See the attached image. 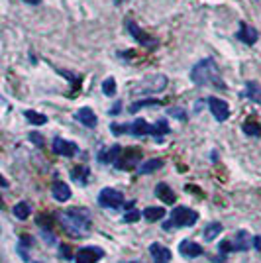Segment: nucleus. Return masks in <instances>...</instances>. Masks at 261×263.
<instances>
[{
  "mask_svg": "<svg viewBox=\"0 0 261 263\" xmlns=\"http://www.w3.org/2000/svg\"><path fill=\"white\" fill-rule=\"evenodd\" d=\"M159 104H163V102H161V100H157V98H146V100H136L134 104H130L128 112H130V114H136V112L141 110V108H148V106H159Z\"/></svg>",
  "mask_w": 261,
  "mask_h": 263,
  "instance_id": "obj_21",
  "label": "nucleus"
},
{
  "mask_svg": "<svg viewBox=\"0 0 261 263\" xmlns=\"http://www.w3.org/2000/svg\"><path fill=\"white\" fill-rule=\"evenodd\" d=\"M126 28H128V32L134 36V40H136L139 45H143V47H157V40L151 38L148 32H143L134 20H128V22H126Z\"/></svg>",
  "mask_w": 261,
  "mask_h": 263,
  "instance_id": "obj_7",
  "label": "nucleus"
},
{
  "mask_svg": "<svg viewBox=\"0 0 261 263\" xmlns=\"http://www.w3.org/2000/svg\"><path fill=\"white\" fill-rule=\"evenodd\" d=\"M150 255L153 263H171V249L165 248L163 244H159V242L150 246Z\"/></svg>",
  "mask_w": 261,
  "mask_h": 263,
  "instance_id": "obj_13",
  "label": "nucleus"
},
{
  "mask_svg": "<svg viewBox=\"0 0 261 263\" xmlns=\"http://www.w3.org/2000/svg\"><path fill=\"white\" fill-rule=\"evenodd\" d=\"M198 220V214L187 207H177L173 208L171 218L163 224V230H171V228H181V226H192L194 222Z\"/></svg>",
  "mask_w": 261,
  "mask_h": 263,
  "instance_id": "obj_3",
  "label": "nucleus"
},
{
  "mask_svg": "<svg viewBox=\"0 0 261 263\" xmlns=\"http://www.w3.org/2000/svg\"><path fill=\"white\" fill-rule=\"evenodd\" d=\"M61 255L63 257H71V251L67 249V246H61Z\"/></svg>",
  "mask_w": 261,
  "mask_h": 263,
  "instance_id": "obj_35",
  "label": "nucleus"
},
{
  "mask_svg": "<svg viewBox=\"0 0 261 263\" xmlns=\"http://www.w3.org/2000/svg\"><path fill=\"white\" fill-rule=\"evenodd\" d=\"M139 161H141V150H137V148H128V150H122L118 161H116L114 165L118 167V169L128 171V169H134V167L139 165Z\"/></svg>",
  "mask_w": 261,
  "mask_h": 263,
  "instance_id": "obj_5",
  "label": "nucleus"
},
{
  "mask_svg": "<svg viewBox=\"0 0 261 263\" xmlns=\"http://www.w3.org/2000/svg\"><path fill=\"white\" fill-rule=\"evenodd\" d=\"M232 242H230V240H226V242H222V244H220V251H222V253H226V251H232Z\"/></svg>",
  "mask_w": 261,
  "mask_h": 263,
  "instance_id": "obj_33",
  "label": "nucleus"
},
{
  "mask_svg": "<svg viewBox=\"0 0 261 263\" xmlns=\"http://www.w3.org/2000/svg\"><path fill=\"white\" fill-rule=\"evenodd\" d=\"M0 185H2V187H8V181L4 179V177H2V175H0Z\"/></svg>",
  "mask_w": 261,
  "mask_h": 263,
  "instance_id": "obj_38",
  "label": "nucleus"
},
{
  "mask_svg": "<svg viewBox=\"0 0 261 263\" xmlns=\"http://www.w3.org/2000/svg\"><path fill=\"white\" fill-rule=\"evenodd\" d=\"M128 263H141V261H128Z\"/></svg>",
  "mask_w": 261,
  "mask_h": 263,
  "instance_id": "obj_39",
  "label": "nucleus"
},
{
  "mask_svg": "<svg viewBox=\"0 0 261 263\" xmlns=\"http://www.w3.org/2000/svg\"><path fill=\"white\" fill-rule=\"evenodd\" d=\"M24 116H26L27 122H32V124H36V126H43L47 122V116H45V114H40V112H36V110H26Z\"/></svg>",
  "mask_w": 261,
  "mask_h": 263,
  "instance_id": "obj_25",
  "label": "nucleus"
},
{
  "mask_svg": "<svg viewBox=\"0 0 261 263\" xmlns=\"http://www.w3.org/2000/svg\"><path fill=\"white\" fill-rule=\"evenodd\" d=\"M75 118H77L82 126H86V128H95V126L98 124V118H96L95 110H93V108H89V106L79 108L77 114H75Z\"/></svg>",
  "mask_w": 261,
  "mask_h": 263,
  "instance_id": "obj_14",
  "label": "nucleus"
},
{
  "mask_svg": "<svg viewBox=\"0 0 261 263\" xmlns=\"http://www.w3.org/2000/svg\"><path fill=\"white\" fill-rule=\"evenodd\" d=\"M236 38H238L242 43H246V45H253V43L257 42L259 34H257V30L251 28L249 24H246V22H240V30H238Z\"/></svg>",
  "mask_w": 261,
  "mask_h": 263,
  "instance_id": "obj_12",
  "label": "nucleus"
},
{
  "mask_svg": "<svg viewBox=\"0 0 261 263\" xmlns=\"http://www.w3.org/2000/svg\"><path fill=\"white\" fill-rule=\"evenodd\" d=\"M163 167V159H150V161H143V163H139L137 165V173L139 175H148V173H153V171H157V169H161Z\"/></svg>",
  "mask_w": 261,
  "mask_h": 263,
  "instance_id": "obj_19",
  "label": "nucleus"
},
{
  "mask_svg": "<svg viewBox=\"0 0 261 263\" xmlns=\"http://www.w3.org/2000/svg\"><path fill=\"white\" fill-rule=\"evenodd\" d=\"M120 153H122L120 145H112L108 150H102V152L98 153V161L100 163H116L118 157H120Z\"/></svg>",
  "mask_w": 261,
  "mask_h": 263,
  "instance_id": "obj_18",
  "label": "nucleus"
},
{
  "mask_svg": "<svg viewBox=\"0 0 261 263\" xmlns=\"http://www.w3.org/2000/svg\"><path fill=\"white\" fill-rule=\"evenodd\" d=\"M26 4H32V6H36V4H40L41 0H24Z\"/></svg>",
  "mask_w": 261,
  "mask_h": 263,
  "instance_id": "obj_37",
  "label": "nucleus"
},
{
  "mask_svg": "<svg viewBox=\"0 0 261 263\" xmlns=\"http://www.w3.org/2000/svg\"><path fill=\"white\" fill-rule=\"evenodd\" d=\"M98 204L104 208H120L124 204V194L114 189H102L98 193Z\"/></svg>",
  "mask_w": 261,
  "mask_h": 263,
  "instance_id": "obj_6",
  "label": "nucleus"
},
{
  "mask_svg": "<svg viewBox=\"0 0 261 263\" xmlns=\"http://www.w3.org/2000/svg\"><path fill=\"white\" fill-rule=\"evenodd\" d=\"M220 232H222V224L220 222H212V224H208L205 230V238L208 242H212L214 238H218Z\"/></svg>",
  "mask_w": 261,
  "mask_h": 263,
  "instance_id": "obj_27",
  "label": "nucleus"
},
{
  "mask_svg": "<svg viewBox=\"0 0 261 263\" xmlns=\"http://www.w3.org/2000/svg\"><path fill=\"white\" fill-rule=\"evenodd\" d=\"M126 134H132V136H153V126H150L143 118H137L136 122L132 124H124Z\"/></svg>",
  "mask_w": 261,
  "mask_h": 263,
  "instance_id": "obj_10",
  "label": "nucleus"
},
{
  "mask_svg": "<svg viewBox=\"0 0 261 263\" xmlns=\"http://www.w3.org/2000/svg\"><path fill=\"white\" fill-rule=\"evenodd\" d=\"M155 196L159 200H163L165 204H175V200H177V194L173 193L171 187H167V183H159L155 187Z\"/></svg>",
  "mask_w": 261,
  "mask_h": 263,
  "instance_id": "obj_16",
  "label": "nucleus"
},
{
  "mask_svg": "<svg viewBox=\"0 0 261 263\" xmlns=\"http://www.w3.org/2000/svg\"><path fill=\"white\" fill-rule=\"evenodd\" d=\"M120 110H122V104H120V102H116V104H114V108L110 110V114L114 116V114H118V112H120Z\"/></svg>",
  "mask_w": 261,
  "mask_h": 263,
  "instance_id": "obj_34",
  "label": "nucleus"
},
{
  "mask_svg": "<svg viewBox=\"0 0 261 263\" xmlns=\"http://www.w3.org/2000/svg\"><path fill=\"white\" fill-rule=\"evenodd\" d=\"M141 216H143L148 222H157L165 216V210L161 207H150L141 212Z\"/></svg>",
  "mask_w": 261,
  "mask_h": 263,
  "instance_id": "obj_22",
  "label": "nucleus"
},
{
  "mask_svg": "<svg viewBox=\"0 0 261 263\" xmlns=\"http://www.w3.org/2000/svg\"><path fill=\"white\" fill-rule=\"evenodd\" d=\"M141 218V212H137V210H130L126 216H124V222H137Z\"/></svg>",
  "mask_w": 261,
  "mask_h": 263,
  "instance_id": "obj_30",
  "label": "nucleus"
},
{
  "mask_svg": "<svg viewBox=\"0 0 261 263\" xmlns=\"http://www.w3.org/2000/svg\"><path fill=\"white\" fill-rule=\"evenodd\" d=\"M171 130H169V124H167V120H157L155 124H153V136H165V134H169Z\"/></svg>",
  "mask_w": 261,
  "mask_h": 263,
  "instance_id": "obj_28",
  "label": "nucleus"
},
{
  "mask_svg": "<svg viewBox=\"0 0 261 263\" xmlns=\"http://www.w3.org/2000/svg\"><path fill=\"white\" fill-rule=\"evenodd\" d=\"M242 128L246 132V136H253V138H259L261 136V124H257L255 120H246Z\"/></svg>",
  "mask_w": 261,
  "mask_h": 263,
  "instance_id": "obj_24",
  "label": "nucleus"
},
{
  "mask_svg": "<svg viewBox=\"0 0 261 263\" xmlns=\"http://www.w3.org/2000/svg\"><path fill=\"white\" fill-rule=\"evenodd\" d=\"M30 139H32V141H34L38 148H41V145H43V138H41L40 134H36V132H32V134H30Z\"/></svg>",
  "mask_w": 261,
  "mask_h": 263,
  "instance_id": "obj_32",
  "label": "nucleus"
},
{
  "mask_svg": "<svg viewBox=\"0 0 261 263\" xmlns=\"http://www.w3.org/2000/svg\"><path fill=\"white\" fill-rule=\"evenodd\" d=\"M104 257V249L96 248V246H89V248H81L75 255L77 263H96Z\"/></svg>",
  "mask_w": 261,
  "mask_h": 263,
  "instance_id": "obj_8",
  "label": "nucleus"
},
{
  "mask_svg": "<svg viewBox=\"0 0 261 263\" xmlns=\"http://www.w3.org/2000/svg\"><path fill=\"white\" fill-rule=\"evenodd\" d=\"M53 152L57 155H63V157H73L79 152V145L73 143V141H67L63 138H55L53 139Z\"/></svg>",
  "mask_w": 261,
  "mask_h": 263,
  "instance_id": "obj_11",
  "label": "nucleus"
},
{
  "mask_svg": "<svg viewBox=\"0 0 261 263\" xmlns=\"http://www.w3.org/2000/svg\"><path fill=\"white\" fill-rule=\"evenodd\" d=\"M216 75H218V69H216L214 59L206 57V59L198 61L191 69V81L194 84H198V86H205V84L208 83H214ZM216 81H220V79H216ZM220 83H222V81H220Z\"/></svg>",
  "mask_w": 261,
  "mask_h": 263,
  "instance_id": "obj_2",
  "label": "nucleus"
},
{
  "mask_svg": "<svg viewBox=\"0 0 261 263\" xmlns=\"http://www.w3.org/2000/svg\"><path fill=\"white\" fill-rule=\"evenodd\" d=\"M102 93H104L106 97H114V95H116V81H114L112 77H108V79L102 83Z\"/></svg>",
  "mask_w": 261,
  "mask_h": 263,
  "instance_id": "obj_29",
  "label": "nucleus"
},
{
  "mask_svg": "<svg viewBox=\"0 0 261 263\" xmlns=\"http://www.w3.org/2000/svg\"><path fill=\"white\" fill-rule=\"evenodd\" d=\"M167 114L175 116L177 120H187V114H185V110H181V108H169V110H167Z\"/></svg>",
  "mask_w": 261,
  "mask_h": 263,
  "instance_id": "obj_31",
  "label": "nucleus"
},
{
  "mask_svg": "<svg viewBox=\"0 0 261 263\" xmlns=\"http://www.w3.org/2000/svg\"><path fill=\"white\" fill-rule=\"evenodd\" d=\"M179 251L183 257H198L202 253V248L196 244V242H191V240H183L179 244Z\"/></svg>",
  "mask_w": 261,
  "mask_h": 263,
  "instance_id": "obj_17",
  "label": "nucleus"
},
{
  "mask_svg": "<svg viewBox=\"0 0 261 263\" xmlns=\"http://www.w3.org/2000/svg\"><path fill=\"white\" fill-rule=\"evenodd\" d=\"M89 175H91V171H89V167H84V165L73 167V169H71V177H73V181H77V183H81V185L86 183Z\"/></svg>",
  "mask_w": 261,
  "mask_h": 263,
  "instance_id": "obj_23",
  "label": "nucleus"
},
{
  "mask_svg": "<svg viewBox=\"0 0 261 263\" xmlns=\"http://www.w3.org/2000/svg\"><path fill=\"white\" fill-rule=\"evenodd\" d=\"M118 2H122V0H116V4H118Z\"/></svg>",
  "mask_w": 261,
  "mask_h": 263,
  "instance_id": "obj_40",
  "label": "nucleus"
},
{
  "mask_svg": "<svg viewBox=\"0 0 261 263\" xmlns=\"http://www.w3.org/2000/svg\"><path fill=\"white\" fill-rule=\"evenodd\" d=\"M51 194H53V198L57 202H67L69 198H71V189H69L67 183L55 181L53 187H51Z\"/></svg>",
  "mask_w": 261,
  "mask_h": 263,
  "instance_id": "obj_15",
  "label": "nucleus"
},
{
  "mask_svg": "<svg viewBox=\"0 0 261 263\" xmlns=\"http://www.w3.org/2000/svg\"><path fill=\"white\" fill-rule=\"evenodd\" d=\"M167 86V77L165 75H151L143 79L141 83L132 86V95H151V93H161Z\"/></svg>",
  "mask_w": 261,
  "mask_h": 263,
  "instance_id": "obj_4",
  "label": "nucleus"
},
{
  "mask_svg": "<svg viewBox=\"0 0 261 263\" xmlns=\"http://www.w3.org/2000/svg\"><path fill=\"white\" fill-rule=\"evenodd\" d=\"M246 97L253 102L261 104V84L255 81H247L246 83Z\"/></svg>",
  "mask_w": 261,
  "mask_h": 263,
  "instance_id": "obj_20",
  "label": "nucleus"
},
{
  "mask_svg": "<svg viewBox=\"0 0 261 263\" xmlns=\"http://www.w3.org/2000/svg\"><path fill=\"white\" fill-rule=\"evenodd\" d=\"M208 108L210 112L214 114V118L218 120V122H226L228 120V116H230V106H228V102L226 100H222V98H208Z\"/></svg>",
  "mask_w": 261,
  "mask_h": 263,
  "instance_id": "obj_9",
  "label": "nucleus"
},
{
  "mask_svg": "<svg viewBox=\"0 0 261 263\" xmlns=\"http://www.w3.org/2000/svg\"><path fill=\"white\" fill-rule=\"evenodd\" d=\"M253 244H255V248L261 249V238L257 236V238H253Z\"/></svg>",
  "mask_w": 261,
  "mask_h": 263,
  "instance_id": "obj_36",
  "label": "nucleus"
},
{
  "mask_svg": "<svg viewBox=\"0 0 261 263\" xmlns=\"http://www.w3.org/2000/svg\"><path fill=\"white\" fill-rule=\"evenodd\" d=\"M91 212L84 208H71L65 212H59V222L65 228V232L71 236H84L91 228Z\"/></svg>",
  "mask_w": 261,
  "mask_h": 263,
  "instance_id": "obj_1",
  "label": "nucleus"
},
{
  "mask_svg": "<svg viewBox=\"0 0 261 263\" xmlns=\"http://www.w3.org/2000/svg\"><path fill=\"white\" fill-rule=\"evenodd\" d=\"M14 216L18 218V220H26L27 216L32 214V208H30V204L27 202H18L16 207H14Z\"/></svg>",
  "mask_w": 261,
  "mask_h": 263,
  "instance_id": "obj_26",
  "label": "nucleus"
}]
</instances>
